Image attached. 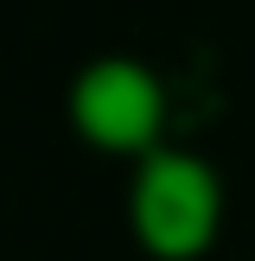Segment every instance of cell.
<instances>
[{
	"mask_svg": "<svg viewBox=\"0 0 255 261\" xmlns=\"http://www.w3.org/2000/svg\"><path fill=\"white\" fill-rule=\"evenodd\" d=\"M134 223H140V236H147L160 255L204 249V236H211V223H217V185H211V172L191 166V160H160L147 178H140Z\"/></svg>",
	"mask_w": 255,
	"mask_h": 261,
	"instance_id": "cell-1",
	"label": "cell"
},
{
	"mask_svg": "<svg viewBox=\"0 0 255 261\" xmlns=\"http://www.w3.org/2000/svg\"><path fill=\"white\" fill-rule=\"evenodd\" d=\"M76 127L96 147H140L160 127V89L134 64H102L76 83Z\"/></svg>",
	"mask_w": 255,
	"mask_h": 261,
	"instance_id": "cell-2",
	"label": "cell"
}]
</instances>
